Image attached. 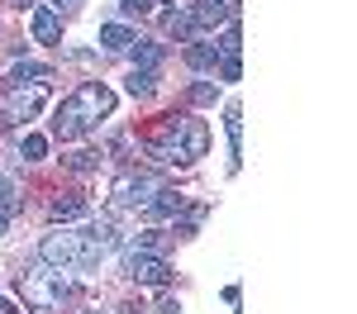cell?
Listing matches in <instances>:
<instances>
[{"instance_id": "16", "label": "cell", "mask_w": 357, "mask_h": 314, "mask_svg": "<svg viewBox=\"0 0 357 314\" xmlns=\"http://www.w3.org/2000/svg\"><path fill=\"white\" fill-rule=\"evenodd\" d=\"M181 205H186V196H176V191H158V196H153V205H148V210H153V214H176V210H181Z\"/></svg>"}, {"instance_id": "25", "label": "cell", "mask_w": 357, "mask_h": 314, "mask_svg": "<svg viewBox=\"0 0 357 314\" xmlns=\"http://www.w3.org/2000/svg\"><path fill=\"white\" fill-rule=\"evenodd\" d=\"M191 100H195V105H210V100H215V86H210V81H195L191 86Z\"/></svg>"}, {"instance_id": "8", "label": "cell", "mask_w": 357, "mask_h": 314, "mask_svg": "<svg viewBox=\"0 0 357 314\" xmlns=\"http://www.w3.org/2000/svg\"><path fill=\"white\" fill-rule=\"evenodd\" d=\"M195 29H215V24H229L234 19V0H200L191 10Z\"/></svg>"}, {"instance_id": "12", "label": "cell", "mask_w": 357, "mask_h": 314, "mask_svg": "<svg viewBox=\"0 0 357 314\" xmlns=\"http://www.w3.org/2000/svg\"><path fill=\"white\" fill-rule=\"evenodd\" d=\"M100 43H105L110 53H124V48L134 43V33H129L124 24H105V29H100Z\"/></svg>"}, {"instance_id": "29", "label": "cell", "mask_w": 357, "mask_h": 314, "mask_svg": "<svg viewBox=\"0 0 357 314\" xmlns=\"http://www.w3.org/2000/svg\"><path fill=\"white\" fill-rule=\"evenodd\" d=\"M57 5H72V0H57Z\"/></svg>"}, {"instance_id": "10", "label": "cell", "mask_w": 357, "mask_h": 314, "mask_svg": "<svg viewBox=\"0 0 357 314\" xmlns=\"http://www.w3.org/2000/svg\"><path fill=\"white\" fill-rule=\"evenodd\" d=\"M162 29H167V38H176V43H181V38H191V33H195L191 10H172V15L162 19Z\"/></svg>"}, {"instance_id": "31", "label": "cell", "mask_w": 357, "mask_h": 314, "mask_svg": "<svg viewBox=\"0 0 357 314\" xmlns=\"http://www.w3.org/2000/svg\"><path fill=\"white\" fill-rule=\"evenodd\" d=\"M91 314H96V310H91Z\"/></svg>"}, {"instance_id": "9", "label": "cell", "mask_w": 357, "mask_h": 314, "mask_svg": "<svg viewBox=\"0 0 357 314\" xmlns=\"http://www.w3.org/2000/svg\"><path fill=\"white\" fill-rule=\"evenodd\" d=\"M33 38H38V43H57V38H62V19H57V10H48V5L33 10Z\"/></svg>"}, {"instance_id": "18", "label": "cell", "mask_w": 357, "mask_h": 314, "mask_svg": "<svg viewBox=\"0 0 357 314\" xmlns=\"http://www.w3.org/2000/svg\"><path fill=\"white\" fill-rule=\"evenodd\" d=\"M15 210H20V196H15V186H10V181H0V228L15 219Z\"/></svg>"}, {"instance_id": "7", "label": "cell", "mask_w": 357, "mask_h": 314, "mask_svg": "<svg viewBox=\"0 0 357 314\" xmlns=\"http://www.w3.org/2000/svg\"><path fill=\"white\" fill-rule=\"evenodd\" d=\"M124 272H129L138 285H167V281H172V267H167L158 253H129Z\"/></svg>"}, {"instance_id": "27", "label": "cell", "mask_w": 357, "mask_h": 314, "mask_svg": "<svg viewBox=\"0 0 357 314\" xmlns=\"http://www.w3.org/2000/svg\"><path fill=\"white\" fill-rule=\"evenodd\" d=\"M0 314H20V305H15L10 295H0Z\"/></svg>"}, {"instance_id": "11", "label": "cell", "mask_w": 357, "mask_h": 314, "mask_svg": "<svg viewBox=\"0 0 357 314\" xmlns=\"http://www.w3.org/2000/svg\"><path fill=\"white\" fill-rule=\"evenodd\" d=\"M53 72L48 67H38V62H20L15 72H10V86H29V81H48Z\"/></svg>"}, {"instance_id": "4", "label": "cell", "mask_w": 357, "mask_h": 314, "mask_svg": "<svg viewBox=\"0 0 357 314\" xmlns=\"http://www.w3.org/2000/svg\"><path fill=\"white\" fill-rule=\"evenodd\" d=\"M67 290H72V281L62 276V267H24L20 272V295L29 310H57Z\"/></svg>"}, {"instance_id": "13", "label": "cell", "mask_w": 357, "mask_h": 314, "mask_svg": "<svg viewBox=\"0 0 357 314\" xmlns=\"http://www.w3.org/2000/svg\"><path fill=\"white\" fill-rule=\"evenodd\" d=\"M153 91H158V72H148V67H143V72H129V95L148 100Z\"/></svg>"}, {"instance_id": "23", "label": "cell", "mask_w": 357, "mask_h": 314, "mask_svg": "<svg viewBox=\"0 0 357 314\" xmlns=\"http://www.w3.org/2000/svg\"><path fill=\"white\" fill-rule=\"evenodd\" d=\"M238 139H243V110L229 105V143H234V152H238Z\"/></svg>"}, {"instance_id": "14", "label": "cell", "mask_w": 357, "mask_h": 314, "mask_svg": "<svg viewBox=\"0 0 357 314\" xmlns=\"http://www.w3.org/2000/svg\"><path fill=\"white\" fill-rule=\"evenodd\" d=\"M186 62L205 72V67H215V62H220V48H215V43H191V48H186Z\"/></svg>"}, {"instance_id": "6", "label": "cell", "mask_w": 357, "mask_h": 314, "mask_svg": "<svg viewBox=\"0 0 357 314\" xmlns=\"http://www.w3.org/2000/svg\"><path fill=\"white\" fill-rule=\"evenodd\" d=\"M158 191H162L158 176H148V171H124V176H114L110 200L119 205V210H148Z\"/></svg>"}, {"instance_id": "17", "label": "cell", "mask_w": 357, "mask_h": 314, "mask_svg": "<svg viewBox=\"0 0 357 314\" xmlns=\"http://www.w3.org/2000/svg\"><path fill=\"white\" fill-rule=\"evenodd\" d=\"M129 48H134V57L143 62V67H148V72H153V67L162 62V48H158V43H148V38H134Z\"/></svg>"}, {"instance_id": "30", "label": "cell", "mask_w": 357, "mask_h": 314, "mask_svg": "<svg viewBox=\"0 0 357 314\" xmlns=\"http://www.w3.org/2000/svg\"><path fill=\"white\" fill-rule=\"evenodd\" d=\"M162 5H176V0H162Z\"/></svg>"}, {"instance_id": "15", "label": "cell", "mask_w": 357, "mask_h": 314, "mask_svg": "<svg viewBox=\"0 0 357 314\" xmlns=\"http://www.w3.org/2000/svg\"><path fill=\"white\" fill-rule=\"evenodd\" d=\"M82 214H86L82 196H57L53 200V219H82Z\"/></svg>"}, {"instance_id": "3", "label": "cell", "mask_w": 357, "mask_h": 314, "mask_svg": "<svg viewBox=\"0 0 357 314\" xmlns=\"http://www.w3.org/2000/svg\"><path fill=\"white\" fill-rule=\"evenodd\" d=\"M38 257L48 262V267H96L100 262V248L86 238V228H57L48 233L43 243H38Z\"/></svg>"}, {"instance_id": "21", "label": "cell", "mask_w": 357, "mask_h": 314, "mask_svg": "<svg viewBox=\"0 0 357 314\" xmlns=\"http://www.w3.org/2000/svg\"><path fill=\"white\" fill-rule=\"evenodd\" d=\"M220 77H224V81H238V77H243V62H238V53H220Z\"/></svg>"}, {"instance_id": "2", "label": "cell", "mask_w": 357, "mask_h": 314, "mask_svg": "<svg viewBox=\"0 0 357 314\" xmlns=\"http://www.w3.org/2000/svg\"><path fill=\"white\" fill-rule=\"evenodd\" d=\"M205 148H210V129H205V119H195V114H167L162 134H158V143H153V162L191 167L195 157H205Z\"/></svg>"}, {"instance_id": "22", "label": "cell", "mask_w": 357, "mask_h": 314, "mask_svg": "<svg viewBox=\"0 0 357 314\" xmlns=\"http://www.w3.org/2000/svg\"><path fill=\"white\" fill-rule=\"evenodd\" d=\"M215 48H220V53H238V48H243V33H238V24L224 29V38L215 43Z\"/></svg>"}, {"instance_id": "24", "label": "cell", "mask_w": 357, "mask_h": 314, "mask_svg": "<svg viewBox=\"0 0 357 314\" xmlns=\"http://www.w3.org/2000/svg\"><path fill=\"white\" fill-rule=\"evenodd\" d=\"M158 248H162L158 228H143V233H138V248H134V253H158Z\"/></svg>"}, {"instance_id": "28", "label": "cell", "mask_w": 357, "mask_h": 314, "mask_svg": "<svg viewBox=\"0 0 357 314\" xmlns=\"http://www.w3.org/2000/svg\"><path fill=\"white\" fill-rule=\"evenodd\" d=\"M119 310H124V314H148L143 305H134V300H129V305H119Z\"/></svg>"}, {"instance_id": "20", "label": "cell", "mask_w": 357, "mask_h": 314, "mask_svg": "<svg viewBox=\"0 0 357 314\" xmlns=\"http://www.w3.org/2000/svg\"><path fill=\"white\" fill-rule=\"evenodd\" d=\"M67 167H72V171H96V167H100V152H96V148H82V152L67 157Z\"/></svg>"}, {"instance_id": "26", "label": "cell", "mask_w": 357, "mask_h": 314, "mask_svg": "<svg viewBox=\"0 0 357 314\" xmlns=\"http://www.w3.org/2000/svg\"><path fill=\"white\" fill-rule=\"evenodd\" d=\"M119 10H124V15H148L153 0H119Z\"/></svg>"}, {"instance_id": "5", "label": "cell", "mask_w": 357, "mask_h": 314, "mask_svg": "<svg viewBox=\"0 0 357 314\" xmlns=\"http://www.w3.org/2000/svg\"><path fill=\"white\" fill-rule=\"evenodd\" d=\"M43 100H48V81L5 86V95H0V129H15V124H29L33 114L43 110Z\"/></svg>"}, {"instance_id": "19", "label": "cell", "mask_w": 357, "mask_h": 314, "mask_svg": "<svg viewBox=\"0 0 357 314\" xmlns=\"http://www.w3.org/2000/svg\"><path fill=\"white\" fill-rule=\"evenodd\" d=\"M20 152H24V162H38V157L48 152V139H43V134H24V139H20Z\"/></svg>"}, {"instance_id": "1", "label": "cell", "mask_w": 357, "mask_h": 314, "mask_svg": "<svg viewBox=\"0 0 357 314\" xmlns=\"http://www.w3.org/2000/svg\"><path fill=\"white\" fill-rule=\"evenodd\" d=\"M110 114H114V91L105 81H86L62 100V110H57V119H53V134L62 143L82 139V134H91V129L100 124V119H110Z\"/></svg>"}]
</instances>
